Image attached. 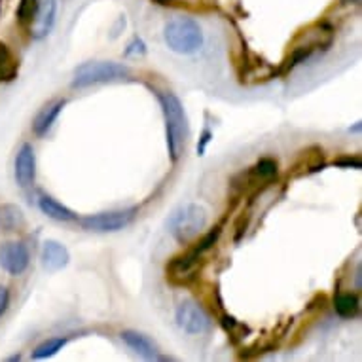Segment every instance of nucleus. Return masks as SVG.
<instances>
[{
  "mask_svg": "<svg viewBox=\"0 0 362 362\" xmlns=\"http://www.w3.org/2000/svg\"><path fill=\"white\" fill-rule=\"evenodd\" d=\"M158 101H160L163 119H165L167 150H169L171 160L177 163L186 150L188 118H186L185 107H182L180 99L171 91H158Z\"/></svg>",
  "mask_w": 362,
  "mask_h": 362,
  "instance_id": "1",
  "label": "nucleus"
},
{
  "mask_svg": "<svg viewBox=\"0 0 362 362\" xmlns=\"http://www.w3.org/2000/svg\"><path fill=\"white\" fill-rule=\"evenodd\" d=\"M220 233H222V224L213 228L209 233H205L202 238V241H197L186 255H180L177 256V258H173V260L167 264V277H169L173 283H178V285L190 283V281L196 277L197 269L202 267L203 260H205V255L213 249L214 245L218 243Z\"/></svg>",
  "mask_w": 362,
  "mask_h": 362,
  "instance_id": "2",
  "label": "nucleus"
},
{
  "mask_svg": "<svg viewBox=\"0 0 362 362\" xmlns=\"http://www.w3.org/2000/svg\"><path fill=\"white\" fill-rule=\"evenodd\" d=\"M167 48L180 55H192L203 46V30L192 18H175L163 27Z\"/></svg>",
  "mask_w": 362,
  "mask_h": 362,
  "instance_id": "3",
  "label": "nucleus"
},
{
  "mask_svg": "<svg viewBox=\"0 0 362 362\" xmlns=\"http://www.w3.org/2000/svg\"><path fill=\"white\" fill-rule=\"evenodd\" d=\"M169 232L180 245L194 243L207 226V211L197 203L178 207L169 218Z\"/></svg>",
  "mask_w": 362,
  "mask_h": 362,
  "instance_id": "4",
  "label": "nucleus"
},
{
  "mask_svg": "<svg viewBox=\"0 0 362 362\" xmlns=\"http://www.w3.org/2000/svg\"><path fill=\"white\" fill-rule=\"evenodd\" d=\"M131 76L129 66L116 61H88L74 71L72 76V88H89L95 83L118 82L127 80Z\"/></svg>",
  "mask_w": 362,
  "mask_h": 362,
  "instance_id": "5",
  "label": "nucleus"
},
{
  "mask_svg": "<svg viewBox=\"0 0 362 362\" xmlns=\"http://www.w3.org/2000/svg\"><path fill=\"white\" fill-rule=\"evenodd\" d=\"M137 216V207L122 209V211H110V213H99L89 214L80 218V226L88 232L95 233H108V232H119L135 220Z\"/></svg>",
  "mask_w": 362,
  "mask_h": 362,
  "instance_id": "6",
  "label": "nucleus"
},
{
  "mask_svg": "<svg viewBox=\"0 0 362 362\" xmlns=\"http://www.w3.org/2000/svg\"><path fill=\"white\" fill-rule=\"evenodd\" d=\"M175 319H177L178 327L182 328L186 334H194V336L209 332L213 327V321H211L207 311L194 300H185V302L178 303Z\"/></svg>",
  "mask_w": 362,
  "mask_h": 362,
  "instance_id": "7",
  "label": "nucleus"
},
{
  "mask_svg": "<svg viewBox=\"0 0 362 362\" xmlns=\"http://www.w3.org/2000/svg\"><path fill=\"white\" fill-rule=\"evenodd\" d=\"M30 264L29 249L21 241H10L0 247V267L8 275H23Z\"/></svg>",
  "mask_w": 362,
  "mask_h": 362,
  "instance_id": "8",
  "label": "nucleus"
},
{
  "mask_svg": "<svg viewBox=\"0 0 362 362\" xmlns=\"http://www.w3.org/2000/svg\"><path fill=\"white\" fill-rule=\"evenodd\" d=\"M57 16L55 0H38L33 16H30V36L35 40H42L52 33Z\"/></svg>",
  "mask_w": 362,
  "mask_h": 362,
  "instance_id": "9",
  "label": "nucleus"
},
{
  "mask_svg": "<svg viewBox=\"0 0 362 362\" xmlns=\"http://www.w3.org/2000/svg\"><path fill=\"white\" fill-rule=\"evenodd\" d=\"M42 267L49 272V274H57L61 269H65L69 266V262H71V255H69V250L63 243L59 241H55V239H48V241H44L42 245Z\"/></svg>",
  "mask_w": 362,
  "mask_h": 362,
  "instance_id": "10",
  "label": "nucleus"
},
{
  "mask_svg": "<svg viewBox=\"0 0 362 362\" xmlns=\"http://www.w3.org/2000/svg\"><path fill=\"white\" fill-rule=\"evenodd\" d=\"M119 338L133 353H137L139 356H143L146 361H167V356H161L156 344L143 332L137 330H124L119 334Z\"/></svg>",
  "mask_w": 362,
  "mask_h": 362,
  "instance_id": "11",
  "label": "nucleus"
},
{
  "mask_svg": "<svg viewBox=\"0 0 362 362\" xmlns=\"http://www.w3.org/2000/svg\"><path fill=\"white\" fill-rule=\"evenodd\" d=\"M36 178V156L35 148L25 143L16 156V180L21 188H30Z\"/></svg>",
  "mask_w": 362,
  "mask_h": 362,
  "instance_id": "12",
  "label": "nucleus"
},
{
  "mask_svg": "<svg viewBox=\"0 0 362 362\" xmlns=\"http://www.w3.org/2000/svg\"><path fill=\"white\" fill-rule=\"evenodd\" d=\"M277 173H279V165L277 161L272 160V158H262L260 161H256L255 165L250 167L249 171L243 173L241 177L247 180V185L243 182V188H249V186H266L269 185L272 180L277 178Z\"/></svg>",
  "mask_w": 362,
  "mask_h": 362,
  "instance_id": "13",
  "label": "nucleus"
},
{
  "mask_svg": "<svg viewBox=\"0 0 362 362\" xmlns=\"http://www.w3.org/2000/svg\"><path fill=\"white\" fill-rule=\"evenodd\" d=\"M65 99H57L55 103L46 105L40 112L36 114V118L33 119V133H35L36 137H44V135L52 129V125L55 124V119H57V116L61 114V110L65 108Z\"/></svg>",
  "mask_w": 362,
  "mask_h": 362,
  "instance_id": "14",
  "label": "nucleus"
},
{
  "mask_svg": "<svg viewBox=\"0 0 362 362\" xmlns=\"http://www.w3.org/2000/svg\"><path fill=\"white\" fill-rule=\"evenodd\" d=\"M38 209L42 211V214H46L48 218L57 220V222H74V220H78V216L72 213L71 209L65 207L63 203H59L52 196H40Z\"/></svg>",
  "mask_w": 362,
  "mask_h": 362,
  "instance_id": "15",
  "label": "nucleus"
},
{
  "mask_svg": "<svg viewBox=\"0 0 362 362\" xmlns=\"http://www.w3.org/2000/svg\"><path fill=\"white\" fill-rule=\"evenodd\" d=\"M0 226L6 232H19L25 228V214L18 205H0Z\"/></svg>",
  "mask_w": 362,
  "mask_h": 362,
  "instance_id": "16",
  "label": "nucleus"
},
{
  "mask_svg": "<svg viewBox=\"0 0 362 362\" xmlns=\"http://www.w3.org/2000/svg\"><path fill=\"white\" fill-rule=\"evenodd\" d=\"M334 309L341 319H353L361 309V300L355 292H339L334 298Z\"/></svg>",
  "mask_w": 362,
  "mask_h": 362,
  "instance_id": "17",
  "label": "nucleus"
},
{
  "mask_svg": "<svg viewBox=\"0 0 362 362\" xmlns=\"http://www.w3.org/2000/svg\"><path fill=\"white\" fill-rule=\"evenodd\" d=\"M19 63L8 46L0 44V82H10L18 76Z\"/></svg>",
  "mask_w": 362,
  "mask_h": 362,
  "instance_id": "18",
  "label": "nucleus"
},
{
  "mask_svg": "<svg viewBox=\"0 0 362 362\" xmlns=\"http://www.w3.org/2000/svg\"><path fill=\"white\" fill-rule=\"evenodd\" d=\"M69 344V338H49L46 341H42L35 351H33V361H44L49 356L57 355L65 345Z\"/></svg>",
  "mask_w": 362,
  "mask_h": 362,
  "instance_id": "19",
  "label": "nucleus"
},
{
  "mask_svg": "<svg viewBox=\"0 0 362 362\" xmlns=\"http://www.w3.org/2000/svg\"><path fill=\"white\" fill-rule=\"evenodd\" d=\"M220 325H222V328H224L226 332L232 334V336H239V332H241V334H249L250 332L249 328L245 327V325H241L239 321H235L232 315H228V313L222 315V319H220ZM239 338H241V336H239Z\"/></svg>",
  "mask_w": 362,
  "mask_h": 362,
  "instance_id": "20",
  "label": "nucleus"
},
{
  "mask_svg": "<svg viewBox=\"0 0 362 362\" xmlns=\"http://www.w3.org/2000/svg\"><path fill=\"white\" fill-rule=\"evenodd\" d=\"M334 165L345 167V169H361L362 161L361 158H356V156H344V158H339V160L334 161Z\"/></svg>",
  "mask_w": 362,
  "mask_h": 362,
  "instance_id": "21",
  "label": "nucleus"
},
{
  "mask_svg": "<svg viewBox=\"0 0 362 362\" xmlns=\"http://www.w3.org/2000/svg\"><path fill=\"white\" fill-rule=\"evenodd\" d=\"M146 54V44L141 38H135L131 42L127 49H125V57H133V55H144Z\"/></svg>",
  "mask_w": 362,
  "mask_h": 362,
  "instance_id": "22",
  "label": "nucleus"
},
{
  "mask_svg": "<svg viewBox=\"0 0 362 362\" xmlns=\"http://www.w3.org/2000/svg\"><path fill=\"white\" fill-rule=\"evenodd\" d=\"M8 308H10V291L4 285H0V317L6 313Z\"/></svg>",
  "mask_w": 362,
  "mask_h": 362,
  "instance_id": "23",
  "label": "nucleus"
},
{
  "mask_svg": "<svg viewBox=\"0 0 362 362\" xmlns=\"http://www.w3.org/2000/svg\"><path fill=\"white\" fill-rule=\"evenodd\" d=\"M211 139H213V133L209 129L203 131L202 139H199V143H197V156L205 154V150H207L209 143H211Z\"/></svg>",
  "mask_w": 362,
  "mask_h": 362,
  "instance_id": "24",
  "label": "nucleus"
},
{
  "mask_svg": "<svg viewBox=\"0 0 362 362\" xmlns=\"http://www.w3.org/2000/svg\"><path fill=\"white\" fill-rule=\"evenodd\" d=\"M341 4H345V6H351V4H353V6H358L361 0H341Z\"/></svg>",
  "mask_w": 362,
  "mask_h": 362,
  "instance_id": "25",
  "label": "nucleus"
}]
</instances>
